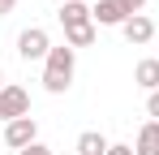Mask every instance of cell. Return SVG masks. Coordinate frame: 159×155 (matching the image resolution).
I'll return each mask as SVG.
<instances>
[{
    "mask_svg": "<svg viewBox=\"0 0 159 155\" xmlns=\"http://www.w3.org/2000/svg\"><path fill=\"white\" fill-rule=\"evenodd\" d=\"M22 116H30V95L22 86H4L0 91V121L9 125V121H22Z\"/></svg>",
    "mask_w": 159,
    "mask_h": 155,
    "instance_id": "cell-3",
    "label": "cell"
},
{
    "mask_svg": "<svg viewBox=\"0 0 159 155\" xmlns=\"http://www.w3.org/2000/svg\"><path fill=\"white\" fill-rule=\"evenodd\" d=\"M107 147H112V142H107L99 129H86V134L78 138V147H73V151H78V155H107Z\"/></svg>",
    "mask_w": 159,
    "mask_h": 155,
    "instance_id": "cell-10",
    "label": "cell"
},
{
    "mask_svg": "<svg viewBox=\"0 0 159 155\" xmlns=\"http://www.w3.org/2000/svg\"><path fill=\"white\" fill-rule=\"evenodd\" d=\"M95 35H99V26H95V22H86V26H69V30H65V43L78 52V48H90V43H95Z\"/></svg>",
    "mask_w": 159,
    "mask_h": 155,
    "instance_id": "cell-11",
    "label": "cell"
},
{
    "mask_svg": "<svg viewBox=\"0 0 159 155\" xmlns=\"http://www.w3.org/2000/svg\"><path fill=\"white\" fill-rule=\"evenodd\" d=\"M133 82H138L146 95H155V91H159V60H155V56L138 60V69H133Z\"/></svg>",
    "mask_w": 159,
    "mask_h": 155,
    "instance_id": "cell-8",
    "label": "cell"
},
{
    "mask_svg": "<svg viewBox=\"0 0 159 155\" xmlns=\"http://www.w3.org/2000/svg\"><path fill=\"white\" fill-rule=\"evenodd\" d=\"M146 112H151V121H159V91L146 95Z\"/></svg>",
    "mask_w": 159,
    "mask_h": 155,
    "instance_id": "cell-12",
    "label": "cell"
},
{
    "mask_svg": "<svg viewBox=\"0 0 159 155\" xmlns=\"http://www.w3.org/2000/svg\"><path fill=\"white\" fill-rule=\"evenodd\" d=\"M107 155H133V147H125V142H112V147H107Z\"/></svg>",
    "mask_w": 159,
    "mask_h": 155,
    "instance_id": "cell-14",
    "label": "cell"
},
{
    "mask_svg": "<svg viewBox=\"0 0 159 155\" xmlns=\"http://www.w3.org/2000/svg\"><path fill=\"white\" fill-rule=\"evenodd\" d=\"M73 69H78V52L69 48V43L52 48V52H48V60H43V91L65 95V91L73 86Z\"/></svg>",
    "mask_w": 159,
    "mask_h": 155,
    "instance_id": "cell-1",
    "label": "cell"
},
{
    "mask_svg": "<svg viewBox=\"0 0 159 155\" xmlns=\"http://www.w3.org/2000/svg\"><path fill=\"white\" fill-rule=\"evenodd\" d=\"M133 155H159V121H146L133 138Z\"/></svg>",
    "mask_w": 159,
    "mask_h": 155,
    "instance_id": "cell-9",
    "label": "cell"
},
{
    "mask_svg": "<svg viewBox=\"0 0 159 155\" xmlns=\"http://www.w3.org/2000/svg\"><path fill=\"white\" fill-rule=\"evenodd\" d=\"M120 4H125L129 13H142V4H146V0H120Z\"/></svg>",
    "mask_w": 159,
    "mask_h": 155,
    "instance_id": "cell-15",
    "label": "cell"
},
{
    "mask_svg": "<svg viewBox=\"0 0 159 155\" xmlns=\"http://www.w3.org/2000/svg\"><path fill=\"white\" fill-rule=\"evenodd\" d=\"M48 52H52V39H48L43 26H26L17 35V56L22 60H48Z\"/></svg>",
    "mask_w": 159,
    "mask_h": 155,
    "instance_id": "cell-2",
    "label": "cell"
},
{
    "mask_svg": "<svg viewBox=\"0 0 159 155\" xmlns=\"http://www.w3.org/2000/svg\"><path fill=\"white\" fill-rule=\"evenodd\" d=\"M13 9H17V0H0V17H4V13H13Z\"/></svg>",
    "mask_w": 159,
    "mask_h": 155,
    "instance_id": "cell-16",
    "label": "cell"
},
{
    "mask_svg": "<svg viewBox=\"0 0 159 155\" xmlns=\"http://www.w3.org/2000/svg\"><path fill=\"white\" fill-rule=\"evenodd\" d=\"M90 17H95V26H125L133 13L120 0H99V4H90Z\"/></svg>",
    "mask_w": 159,
    "mask_h": 155,
    "instance_id": "cell-5",
    "label": "cell"
},
{
    "mask_svg": "<svg viewBox=\"0 0 159 155\" xmlns=\"http://www.w3.org/2000/svg\"><path fill=\"white\" fill-rule=\"evenodd\" d=\"M120 35H125V39H129L133 48H142V43H151V39H155V22H151V17H146V13H133L129 22L120 26Z\"/></svg>",
    "mask_w": 159,
    "mask_h": 155,
    "instance_id": "cell-6",
    "label": "cell"
},
{
    "mask_svg": "<svg viewBox=\"0 0 159 155\" xmlns=\"http://www.w3.org/2000/svg\"><path fill=\"white\" fill-rule=\"evenodd\" d=\"M4 86H9V82H4V69H0V91H4Z\"/></svg>",
    "mask_w": 159,
    "mask_h": 155,
    "instance_id": "cell-17",
    "label": "cell"
},
{
    "mask_svg": "<svg viewBox=\"0 0 159 155\" xmlns=\"http://www.w3.org/2000/svg\"><path fill=\"white\" fill-rule=\"evenodd\" d=\"M17 155H56L52 147H43V142H34V147H26V151H17Z\"/></svg>",
    "mask_w": 159,
    "mask_h": 155,
    "instance_id": "cell-13",
    "label": "cell"
},
{
    "mask_svg": "<svg viewBox=\"0 0 159 155\" xmlns=\"http://www.w3.org/2000/svg\"><path fill=\"white\" fill-rule=\"evenodd\" d=\"M39 142V125H34V116H22V121H9L4 125V147H13V151H26Z\"/></svg>",
    "mask_w": 159,
    "mask_h": 155,
    "instance_id": "cell-4",
    "label": "cell"
},
{
    "mask_svg": "<svg viewBox=\"0 0 159 155\" xmlns=\"http://www.w3.org/2000/svg\"><path fill=\"white\" fill-rule=\"evenodd\" d=\"M56 17H60V26H65V30H69V26H86V22H95V17H90V4H82V0H65Z\"/></svg>",
    "mask_w": 159,
    "mask_h": 155,
    "instance_id": "cell-7",
    "label": "cell"
}]
</instances>
